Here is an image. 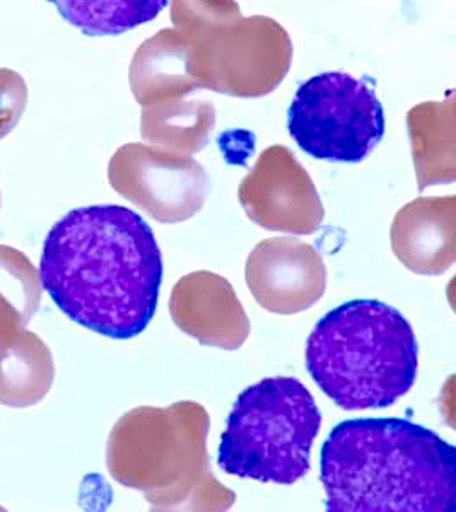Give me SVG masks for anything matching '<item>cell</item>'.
I'll list each match as a JSON object with an SVG mask.
<instances>
[{
  "mask_svg": "<svg viewBox=\"0 0 456 512\" xmlns=\"http://www.w3.org/2000/svg\"><path fill=\"white\" fill-rule=\"evenodd\" d=\"M171 320L207 347L236 350L250 335V320L228 280L214 272H193L176 282Z\"/></svg>",
  "mask_w": 456,
  "mask_h": 512,
  "instance_id": "cell-11",
  "label": "cell"
},
{
  "mask_svg": "<svg viewBox=\"0 0 456 512\" xmlns=\"http://www.w3.org/2000/svg\"><path fill=\"white\" fill-rule=\"evenodd\" d=\"M60 16L88 36H117L151 23L170 0H48Z\"/></svg>",
  "mask_w": 456,
  "mask_h": 512,
  "instance_id": "cell-13",
  "label": "cell"
},
{
  "mask_svg": "<svg viewBox=\"0 0 456 512\" xmlns=\"http://www.w3.org/2000/svg\"><path fill=\"white\" fill-rule=\"evenodd\" d=\"M240 200L248 217L269 231L313 234L325 217L308 175L289 156L269 154L243 183Z\"/></svg>",
  "mask_w": 456,
  "mask_h": 512,
  "instance_id": "cell-10",
  "label": "cell"
},
{
  "mask_svg": "<svg viewBox=\"0 0 456 512\" xmlns=\"http://www.w3.org/2000/svg\"><path fill=\"white\" fill-rule=\"evenodd\" d=\"M330 512H455L456 449L402 419L347 420L322 448Z\"/></svg>",
  "mask_w": 456,
  "mask_h": 512,
  "instance_id": "cell-2",
  "label": "cell"
},
{
  "mask_svg": "<svg viewBox=\"0 0 456 512\" xmlns=\"http://www.w3.org/2000/svg\"><path fill=\"white\" fill-rule=\"evenodd\" d=\"M246 284L270 313L296 315L325 294L327 267L320 253L299 239H264L246 260Z\"/></svg>",
  "mask_w": 456,
  "mask_h": 512,
  "instance_id": "cell-8",
  "label": "cell"
},
{
  "mask_svg": "<svg viewBox=\"0 0 456 512\" xmlns=\"http://www.w3.org/2000/svg\"><path fill=\"white\" fill-rule=\"evenodd\" d=\"M385 110L375 89L345 72H323L296 91L287 128L308 156L361 163L385 135Z\"/></svg>",
  "mask_w": 456,
  "mask_h": 512,
  "instance_id": "cell-6",
  "label": "cell"
},
{
  "mask_svg": "<svg viewBox=\"0 0 456 512\" xmlns=\"http://www.w3.org/2000/svg\"><path fill=\"white\" fill-rule=\"evenodd\" d=\"M40 303V277L33 263L21 251L0 245V405L33 407L52 388V352L26 328Z\"/></svg>",
  "mask_w": 456,
  "mask_h": 512,
  "instance_id": "cell-7",
  "label": "cell"
},
{
  "mask_svg": "<svg viewBox=\"0 0 456 512\" xmlns=\"http://www.w3.org/2000/svg\"><path fill=\"white\" fill-rule=\"evenodd\" d=\"M209 414L195 402L130 410L113 427L106 465L156 511H228L236 495L217 482L207 453Z\"/></svg>",
  "mask_w": 456,
  "mask_h": 512,
  "instance_id": "cell-3",
  "label": "cell"
},
{
  "mask_svg": "<svg viewBox=\"0 0 456 512\" xmlns=\"http://www.w3.org/2000/svg\"><path fill=\"white\" fill-rule=\"evenodd\" d=\"M0 205H2V195H0Z\"/></svg>",
  "mask_w": 456,
  "mask_h": 512,
  "instance_id": "cell-15",
  "label": "cell"
},
{
  "mask_svg": "<svg viewBox=\"0 0 456 512\" xmlns=\"http://www.w3.org/2000/svg\"><path fill=\"white\" fill-rule=\"evenodd\" d=\"M38 277L77 325L129 340L156 315L163 256L151 227L134 210L91 205L71 210L50 229Z\"/></svg>",
  "mask_w": 456,
  "mask_h": 512,
  "instance_id": "cell-1",
  "label": "cell"
},
{
  "mask_svg": "<svg viewBox=\"0 0 456 512\" xmlns=\"http://www.w3.org/2000/svg\"><path fill=\"white\" fill-rule=\"evenodd\" d=\"M320 427L322 414L299 379L267 378L238 396L217 461L234 477L291 485L310 472Z\"/></svg>",
  "mask_w": 456,
  "mask_h": 512,
  "instance_id": "cell-5",
  "label": "cell"
},
{
  "mask_svg": "<svg viewBox=\"0 0 456 512\" xmlns=\"http://www.w3.org/2000/svg\"><path fill=\"white\" fill-rule=\"evenodd\" d=\"M28 105V86L23 76L0 67V139L18 127Z\"/></svg>",
  "mask_w": 456,
  "mask_h": 512,
  "instance_id": "cell-14",
  "label": "cell"
},
{
  "mask_svg": "<svg viewBox=\"0 0 456 512\" xmlns=\"http://www.w3.org/2000/svg\"><path fill=\"white\" fill-rule=\"evenodd\" d=\"M110 181L122 197L163 224L185 222L205 202L204 173L193 164H170L127 147L113 158Z\"/></svg>",
  "mask_w": 456,
  "mask_h": 512,
  "instance_id": "cell-9",
  "label": "cell"
},
{
  "mask_svg": "<svg viewBox=\"0 0 456 512\" xmlns=\"http://www.w3.org/2000/svg\"><path fill=\"white\" fill-rule=\"evenodd\" d=\"M390 239L395 256L414 274H445L456 260L455 197L405 205L393 219Z\"/></svg>",
  "mask_w": 456,
  "mask_h": 512,
  "instance_id": "cell-12",
  "label": "cell"
},
{
  "mask_svg": "<svg viewBox=\"0 0 456 512\" xmlns=\"http://www.w3.org/2000/svg\"><path fill=\"white\" fill-rule=\"evenodd\" d=\"M416 333L400 311L371 299L342 304L318 321L306 344V367L342 410L392 407L416 383Z\"/></svg>",
  "mask_w": 456,
  "mask_h": 512,
  "instance_id": "cell-4",
  "label": "cell"
}]
</instances>
